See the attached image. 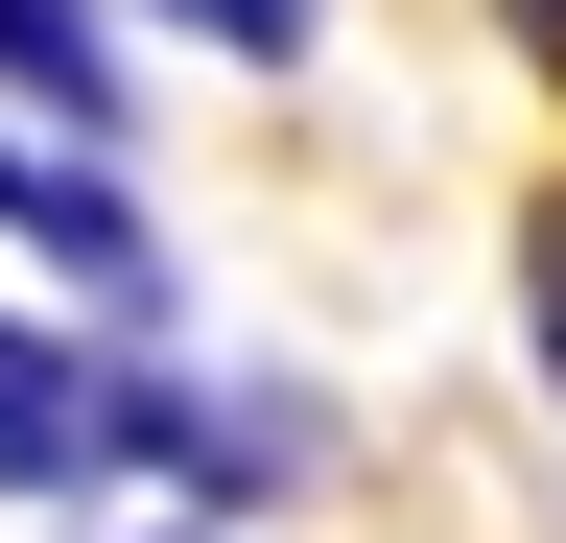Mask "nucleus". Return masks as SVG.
Returning a JSON list of instances; mask_svg holds the SVG:
<instances>
[{"instance_id": "nucleus-1", "label": "nucleus", "mask_w": 566, "mask_h": 543, "mask_svg": "<svg viewBox=\"0 0 566 543\" xmlns=\"http://www.w3.org/2000/svg\"><path fill=\"white\" fill-rule=\"evenodd\" d=\"M142 449V378L118 355H71V331L0 307V497H95V472Z\"/></svg>"}, {"instance_id": "nucleus-2", "label": "nucleus", "mask_w": 566, "mask_h": 543, "mask_svg": "<svg viewBox=\"0 0 566 543\" xmlns=\"http://www.w3.org/2000/svg\"><path fill=\"white\" fill-rule=\"evenodd\" d=\"M0 237H24L48 284H95V307H166V237H142V189H118V166H71V143H0Z\"/></svg>"}, {"instance_id": "nucleus-3", "label": "nucleus", "mask_w": 566, "mask_h": 543, "mask_svg": "<svg viewBox=\"0 0 566 543\" xmlns=\"http://www.w3.org/2000/svg\"><path fill=\"white\" fill-rule=\"evenodd\" d=\"M118 472H189V497H283V472H307V426H283V401H189V378H142V449Z\"/></svg>"}, {"instance_id": "nucleus-4", "label": "nucleus", "mask_w": 566, "mask_h": 543, "mask_svg": "<svg viewBox=\"0 0 566 543\" xmlns=\"http://www.w3.org/2000/svg\"><path fill=\"white\" fill-rule=\"evenodd\" d=\"M0 95L71 118V143H118V24H95V0H0Z\"/></svg>"}, {"instance_id": "nucleus-5", "label": "nucleus", "mask_w": 566, "mask_h": 543, "mask_svg": "<svg viewBox=\"0 0 566 543\" xmlns=\"http://www.w3.org/2000/svg\"><path fill=\"white\" fill-rule=\"evenodd\" d=\"M166 24H189V48H237V72H307V24H331V0H166Z\"/></svg>"}, {"instance_id": "nucleus-6", "label": "nucleus", "mask_w": 566, "mask_h": 543, "mask_svg": "<svg viewBox=\"0 0 566 543\" xmlns=\"http://www.w3.org/2000/svg\"><path fill=\"white\" fill-rule=\"evenodd\" d=\"M520 355H543V401H566V189L520 213Z\"/></svg>"}, {"instance_id": "nucleus-7", "label": "nucleus", "mask_w": 566, "mask_h": 543, "mask_svg": "<svg viewBox=\"0 0 566 543\" xmlns=\"http://www.w3.org/2000/svg\"><path fill=\"white\" fill-rule=\"evenodd\" d=\"M495 24H520V48H543V72H566V0H495Z\"/></svg>"}, {"instance_id": "nucleus-8", "label": "nucleus", "mask_w": 566, "mask_h": 543, "mask_svg": "<svg viewBox=\"0 0 566 543\" xmlns=\"http://www.w3.org/2000/svg\"><path fill=\"white\" fill-rule=\"evenodd\" d=\"M189 543H212V520H189Z\"/></svg>"}]
</instances>
